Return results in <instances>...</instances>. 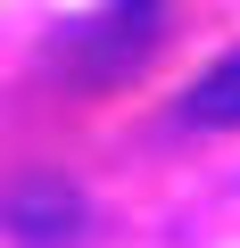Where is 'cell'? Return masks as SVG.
<instances>
[{
    "mask_svg": "<svg viewBox=\"0 0 240 248\" xmlns=\"http://www.w3.org/2000/svg\"><path fill=\"white\" fill-rule=\"evenodd\" d=\"M0 232H9L17 248H66L83 232V199L66 174H25L0 190Z\"/></svg>",
    "mask_w": 240,
    "mask_h": 248,
    "instance_id": "1",
    "label": "cell"
},
{
    "mask_svg": "<svg viewBox=\"0 0 240 248\" xmlns=\"http://www.w3.org/2000/svg\"><path fill=\"white\" fill-rule=\"evenodd\" d=\"M182 116H191V124H207V133H232V124H240V50H232L224 66H207V75L191 83Z\"/></svg>",
    "mask_w": 240,
    "mask_h": 248,
    "instance_id": "2",
    "label": "cell"
},
{
    "mask_svg": "<svg viewBox=\"0 0 240 248\" xmlns=\"http://www.w3.org/2000/svg\"><path fill=\"white\" fill-rule=\"evenodd\" d=\"M125 9H149V0H125Z\"/></svg>",
    "mask_w": 240,
    "mask_h": 248,
    "instance_id": "3",
    "label": "cell"
}]
</instances>
